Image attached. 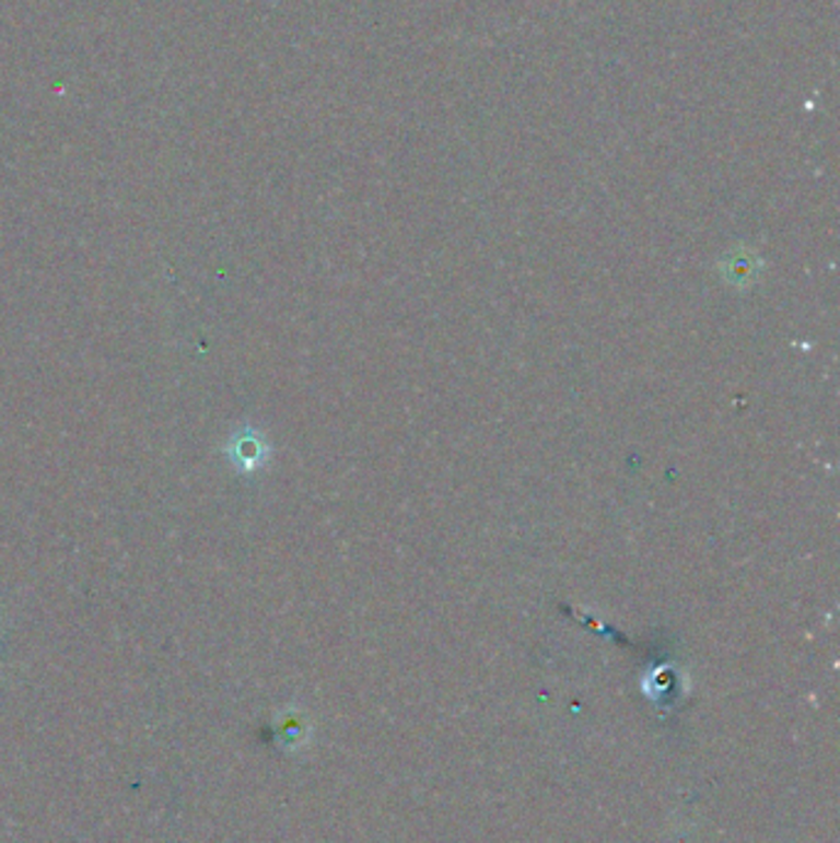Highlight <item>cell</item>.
I'll use <instances>...</instances> for the list:
<instances>
[{"label":"cell","instance_id":"obj_2","mask_svg":"<svg viewBox=\"0 0 840 843\" xmlns=\"http://www.w3.org/2000/svg\"><path fill=\"white\" fill-rule=\"evenodd\" d=\"M725 274L732 284H742V281H751L757 274V261L749 259V255H732L725 259Z\"/></svg>","mask_w":840,"mask_h":843},{"label":"cell","instance_id":"obj_1","mask_svg":"<svg viewBox=\"0 0 840 843\" xmlns=\"http://www.w3.org/2000/svg\"><path fill=\"white\" fill-rule=\"evenodd\" d=\"M222 452L224 457L232 461V467L242 473H252L261 469L269 459L267 442H264L259 434L249 428H244Z\"/></svg>","mask_w":840,"mask_h":843}]
</instances>
